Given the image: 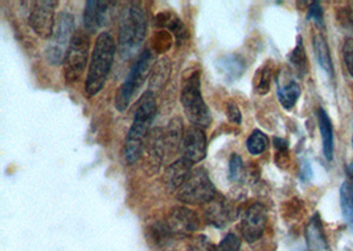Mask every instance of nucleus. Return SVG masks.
<instances>
[{
  "mask_svg": "<svg viewBox=\"0 0 353 251\" xmlns=\"http://www.w3.org/2000/svg\"><path fill=\"white\" fill-rule=\"evenodd\" d=\"M157 115V99L154 92L148 90L142 95L134 122L130 127L125 144V159L129 164H135L143 155L145 138Z\"/></svg>",
  "mask_w": 353,
  "mask_h": 251,
  "instance_id": "nucleus-1",
  "label": "nucleus"
},
{
  "mask_svg": "<svg viewBox=\"0 0 353 251\" xmlns=\"http://www.w3.org/2000/svg\"><path fill=\"white\" fill-rule=\"evenodd\" d=\"M115 40L110 32H102L96 40V46L92 53L90 65L86 77V94L94 97L98 94L109 77L115 57Z\"/></svg>",
  "mask_w": 353,
  "mask_h": 251,
  "instance_id": "nucleus-2",
  "label": "nucleus"
},
{
  "mask_svg": "<svg viewBox=\"0 0 353 251\" xmlns=\"http://www.w3.org/2000/svg\"><path fill=\"white\" fill-rule=\"evenodd\" d=\"M147 34V15L139 6H129L125 8L119 21L118 49L123 59L134 56L142 47Z\"/></svg>",
  "mask_w": 353,
  "mask_h": 251,
  "instance_id": "nucleus-3",
  "label": "nucleus"
},
{
  "mask_svg": "<svg viewBox=\"0 0 353 251\" xmlns=\"http://www.w3.org/2000/svg\"><path fill=\"white\" fill-rule=\"evenodd\" d=\"M181 105L192 126L207 128L212 123V114L201 94L200 70H194L183 82Z\"/></svg>",
  "mask_w": 353,
  "mask_h": 251,
  "instance_id": "nucleus-4",
  "label": "nucleus"
},
{
  "mask_svg": "<svg viewBox=\"0 0 353 251\" xmlns=\"http://www.w3.org/2000/svg\"><path fill=\"white\" fill-rule=\"evenodd\" d=\"M154 63L155 60L152 52L150 49H145L138 57L137 63L130 69L128 77L115 95V109L119 112H123L129 108L132 95L137 92V89H139L145 83L150 73L154 70Z\"/></svg>",
  "mask_w": 353,
  "mask_h": 251,
  "instance_id": "nucleus-5",
  "label": "nucleus"
},
{
  "mask_svg": "<svg viewBox=\"0 0 353 251\" xmlns=\"http://www.w3.org/2000/svg\"><path fill=\"white\" fill-rule=\"evenodd\" d=\"M214 197L216 188L204 168L193 170L185 183L177 189V199L183 204H209Z\"/></svg>",
  "mask_w": 353,
  "mask_h": 251,
  "instance_id": "nucleus-6",
  "label": "nucleus"
},
{
  "mask_svg": "<svg viewBox=\"0 0 353 251\" xmlns=\"http://www.w3.org/2000/svg\"><path fill=\"white\" fill-rule=\"evenodd\" d=\"M74 26L76 20L72 14L60 12L56 16L53 33L50 36L48 47L46 50V57L49 63L60 65L64 63L65 56L74 34Z\"/></svg>",
  "mask_w": 353,
  "mask_h": 251,
  "instance_id": "nucleus-7",
  "label": "nucleus"
},
{
  "mask_svg": "<svg viewBox=\"0 0 353 251\" xmlns=\"http://www.w3.org/2000/svg\"><path fill=\"white\" fill-rule=\"evenodd\" d=\"M90 39L85 30L74 32L64 60V76L66 82H77L83 74L89 60Z\"/></svg>",
  "mask_w": 353,
  "mask_h": 251,
  "instance_id": "nucleus-8",
  "label": "nucleus"
},
{
  "mask_svg": "<svg viewBox=\"0 0 353 251\" xmlns=\"http://www.w3.org/2000/svg\"><path fill=\"white\" fill-rule=\"evenodd\" d=\"M57 6V0L32 1V7L28 15V24L39 37L50 39L56 23L54 10Z\"/></svg>",
  "mask_w": 353,
  "mask_h": 251,
  "instance_id": "nucleus-9",
  "label": "nucleus"
},
{
  "mask_svg": "<svg viewBox=\"0 0 353 251\" xmlns=\"http://www.w3.org/2000/svg\"><path fill=\"white\" fill-rule=\"evenodd\" d=\"M165 223L174 238H187L199 229L200 221L191 209L185 206H175L170 212Z\"/></svg>",
  "mask_w": 353,
  "mask_h": 251,
  "instance_id": "nucleus-10",
  "label": "nucleus"
},
{
  "mask_svg": "<svg viewBox=\"0 0 353 251\" xmlns=\"http://www.w3.org/2000/svg\"><path fill=\"white\" fill-rule=\"evenodd\" d=\"M266 222H268V210L265 205L259 203L250 205L242 217L241 233L243 239L249 243L257 242L265 233Z\"/></svg>",
  "mask_w": 353,
  "mask_h": 251,
  "instance_id": "nucleus-11",
  "label": "nucleus"
},
{
  "mask_svg": "<svg viewBox=\"0 0 353 251\" xmlns=\"http://www.w3.org/2000/svg\"><path fill=\"white\" fill-rule=\"evenodd\" d=\"M181 147L184 157L193 164L204 160L207 157V135L204 130L196 126H191L185 130Z\"/></svg>",
  "mask_w": 353,
  "mask_h": 251,
  "instance_id": "nucleus-12",
  "label": "nucleus"
},
{
  "mask_svg": "<svg viewBox=\"0 0 353 251\" xmlns=\"http://www.w3.org/2000/svg\"><path fill=\"white\" fill-rule=\"evenodd\" d=\"M110 3L102 0H88L83 10V30L90 33H96L102 28L109 17Z\"/></svg>",
  "mask_w": 353,
  "mask_h": 251,
  "instance_id": "nucleus-13",
  "label": "nucleus"
},
{
  "mask_svg": "<svg viewBox=\"0 0 353 251\" xmlns=\"http://www.w3.org/2000/svg\"><path fill=\"white\" fill-rule=\"evenodd\" d=\"M205 217L212 226L221 229L230 221L236 220L237 208L224 197H214L205 209Z\"/></svg>",
  "mask_w": 353,
  "mask_h": 251,
  "instance_id": "nucleus-14",
  "label": "nucleus"
},
{
  "mask_svg": "<svg viewBox=\"0 0 353 251\" xmlns=\"http://www.w3.org/2000/svg\"><path fill=\"white\" fill-rule=\"evenodd\" d=\"M278 98L283 109L290 110L295 106L298 98L301 97V86L295 79L291 77L290 72H281L278 81Z\"/></svg>",
  "mask_w": 353,
  "mask_h": 251,
  "instance_id": "nucleus-15",
  "label": "nucleus"
},
{
  "mask_svg": "<svg viewBox=\"0 0 353 251\" xmlns=\"http://www.w3.org/2000/svg\"><path fill=\"white\" fill-rule=\"evenodd\" d=\"M305 239L308 251H331L318 213L314 214V217L310 220L305 230Z\"/></svg>",
  "mask_w": 353,
  "mask_h": 251,
  "instance_id": "nucleus-16",
  "label": "nucleus"
},
{
  "mask_svg": "<svg viewBox=\"0 0 353 251\" xmlns=\"http://www.w3.org/2000/svg\"><path fill=\"white\" fill-rule=\"evenodd\" d=\"M192 165L193 163L185 157H181L172 163L165 171V183L168 188L171 190L180 188L188 179L190 173L192 172Z\"/></svg>",
  "mask_w": 353,
  "mask_h": 251,
  "instance_id": "nucleus-17",
  "label": "nucleus"
},
{
  "mask_svg": "<svg viewBox=\"0 0 353 251\" xmlns=\"http://www.w3.org/2000/svg\"><path fill=\"white\" fill-rule=\"evenodd\" d=\"M145 157L148 161V167H155V171L161 168V160L165 150V135L163 131L157 128L151 132L150 139L145 143Z\"/></svg>",
  "mask_w": 353,
  "mask_h": 251,
  "instance_id": "nucleus-18",
  "label": "nucleus"
},
{
  "mask_svg": "<svg viewBox=\"0 0 353 251\" xmlns=\"http://www.w3.org/2000/svg\"><path fill=\"white\" fill-rule=\"evenodd\" d=\"M155 27L157 28H165V30L172 32L176 37L179 46L184 44L190 37L185 26L181 23V20L176 15H174L171 12H161L159 15H157V17H155Z\"/></svg>",
  "mask_w": 353,
  "mask_h": 251,
  "instance_id": "nucleus-19",
  "label": "nucleus"
},
{
  "mask_svg": "<svg viewBox=\"0 0 353 251\" xmlns=\"http://www.w3.org/2000/svg\"><path fill=\"white\" fill-rule=\"evenodd\" d=\"M216 68L230 82L240 79L245 72L243 60L237 54H225L220 57L216 61Z\"/></svg>",
  "mask_w": 353,
  "mask_h": 251,
  "instance_id": "nucleus-20",
  "label": "nucleus"
},
{
  "mask_svg": "<svg viewBox=\"0 0 353 251\" xmlns=\"http://www.w3.org/2000/svg\"><path fill=\"white\" fill-rule=\"evenodd\" d=\"M319 118V130H321V141H323V154L327 160L334 159V128L332 122L324 109L318 111Z\"/></svg>",
  "mask_w": 353,
  "mask_h": 251,
  "instance_id": "nucleus-21",
  "label": "nucleus"
},
{
  "mask_svg": "<svg viewBox=\"0 0 353 251\" xmlns=\"http://www.w3.org/2000/svg\"><path fill=\"white\" fill-rule=\"evenodd\" d=\"M314 49H315L318 63L323 68V70L331 79H334L335 77V70H334V63H332L331 53H330V47H328L325 39L321 34H316L314 37Z\"/></svg>",
  "mask_w": 353,
  "mask_h": 251,
  "instance_id": "nucleus-22",
  "label": "nucleus"
},
{
  "mask_svg": "<svg viewBox=\"0 0 353 251\" xmlns=\"http://www.w3.org/2000/svg\"><path fill=\"white\" fill-rule=\"evenodd\" d=\"M340 205L344 219L353 226V177L345 180L340 188Z\"/></svg>",
  "mask_w": 353,
  "mask_h": 251,
  "instance_id": "nucleus-23",
  "label": "nucleus"
},
{
  "mask_svg": "<svg viewBox=\"0 0 353 251\" xmlns=\"http://www.w3.org/2000/svg\"><path fill=\"white\" fill-rule=\"evenodd\" d=\"M290 63L294 66L295 72L298 73L299 77H303L307 73L308 69V63H307V54H305V47H303V41L302 37H298V44L295 49L291 52L290 54Z\"/></svg>",
  "mask_w": 353,
  "mask_h": 251,
  "instance_id": "nucleus-24",
  "label": "nucleus"
},
{
  "mask_svg": "<svg viewBox=\"0 0 353 251\" xmlns=\"http://www.w3.org/2000/svg\"><path fill=\"white\" fill-rule=\"evenodd\" d=\"M268 144H269L268 137L259 130H254L246 141L248 151L252 155H261L262 152H265L268 148Z\"/></svg>",
  "mask_w": 353,
  "mask_h": 251,
  "instance_id": "nucleus-25",
  "label": "nucleus"
},
{
  "mask_svg": "<svg viewBox=\"0 0 353 251\" xmlns=\"http://www.w3.org/2000/svg\"><path fill=\"white\" fill-rule=\"evenodd\" d=\"M151 239L158 245V246H164L167 245L174 237L171 236L170 229L165 222H155L150 226L148 229Z\"/></svg>",
  "mask_w": 353,
  "mask_h": 251,
  "instance_id": "nucleus-26",
  "label": "nucleus"
},
{
  "mask_svg": "<svg viewBox=\"0 0 353 251\" xmlns=\"http://www.w3.org/2000/svg\"><path fill=\"white\" fill-rule=\"evenodd\" d=\"M272 83V69L270 66L265 65L258 69L257 74L254 77V89L258 94H268L270 90Z\"/></svg>",
  "mask_w": 353,
  "mask_h": 251,
  "instance_id": "nucleus-27",
  "label": "nucleus"
},
{
  "mask_svg": "<svg viewBox=\"0 0 353 251\" xmlns=\"http://www.w3.org/2000/svg\"><path fill=\"white\" fill-rule=\"evenodd\" d=\"M183 138H184V132H183L181 121L179 118H175L168 126V131L165 135V145L170 144V147L177 148L179 145L183 144Z\"/></svg>",
  "mask_w": 353,
  "mask_h": 251,
  "instance_id": "nucleus-28",
  "label": "nucleus"
},
{
  "mask_svg": "<svg viewBox=\"0 0 353 251\" xmlns=\"http://www.w3.org/2000/svg\"><path fill=\"white\" fill-rule=\"evenodd\" d=\"M245 179V167L241 157L233 154L229 160V180L234 184H240Z\"/></svg>",
  "mask_w": 353,
  "mask_h": 251,
  "instance_id": "nucleus-29",
  "label": "nucleus"
},
{
  "mask_svg": "<svg viewBox=\"0 0 353 251\" xmlns=\"http://www.w3.org/2000/svg\"><path fill=\"white\" fill-rule=\"evenodd\" d=\"M170 74H171V63L163 60L158 65V68H154V70H152L151 86H155V88L161 89V86L165 83V81H167Z\"/></svg>",
  "mask_w": 353,
  "mask_h": 251,
  "instance_id": "nucleus-30",
  "label": "nucleus"
},
{
  "mask_svg": "<svg viewBox=\"0 0 353 251\" xmlns=\"http://www.w3.org/2000/svg\"><path fill=\"white\" fill-rule=\"evenodd\" d=\"M240 249H241V239L236 234L230 233L221 241V243L219 245L216 251H240Z\"/></svg>",
  "mask_w": 353,
  "mask_h": 251,
  "instance_id": "nucleus-31",
  "label": "nucleus"
},
{
  "mask_svg": "<svg viewBox=\"0 0 353 251\" xmlns=\"http://www.w3.org/2000/svg\"><path fill=\"white\" fill-rule=\"evenodd\" d=\"M187 251H216L207 236H199L193 238Z\"/></svg>",
  "mask_w": 353,
  "mask_h": 251,
  "instance_id": "nucleus-32",
  "label": "nucleus"
},
{
  "mask_svg": "<svg viewBox=\"0 0 353 251\" xmlns=\"http://www.w3.org/2000/svg\"><path fill=\"white\" fill-rule=\"evenodd\" d=\"M343 56H344V63L347 65V69L353 77V39H347L344 41Z\"/></svg>",
  "mask_w": 353,
  "mask_h": 251,
  "instance_id": "nucleus-33",
  "label": "nucleus"
},
{
  "mask_svg": "<svg viewBox=\"0 0 353 251\" xmlns=\"http://www.w3.org/2000/svg\"><path fill=\"white\" fill-rule=\"evenodd\" d=\"M226 115H228V119H229L232 123L241 125V110H240V108H239L233 101H229V102H228V106H226Z\"/></svg>",
  "mask_w": 353,
  "mask_h": 251,
  "instance_id": "nucleus-34",
  "label": "nucleus"
},
{
  "mask_svg": "<svg viewBox=\"0 0 353 251\" xmlns=\"http://www.w3.org/2000/svg\"><path fill=\"white\" fill-rule=\"evenodd\" d=\"M307 19L315 21L316 24H323V8H321V4L319 1H312L310 4Z\"/></svg>",
  "mask_w": 353,
  "mask_h": 251,
  "instance_id": "nucleus-35",
  "label": "nucleus"
},
{
  "mask_svg": "<svg viewBox=\"0 0 353 251\" xmlns=\"http://www.w3.org/2000/svg\"><path fill=\"white\" fill-rule=\"evenodd\" d=\"M274 147L276 151H288L289 150L288 141L282 138H274Z\"/></svg>",
  "mask_w": 353,
  "mask_h": 251,
  "instance_id": "nucleus-36",
  "label": "nucleus"
},
{
  "mask_svg": "<svg viewBox=\"0 0 353 251\" xmlns=\"http://www.w3.org/2000/svg\"><path fill=\"white\" fill-rule=\"evenodd\" d=\"M350 19H351V21L353 23V4L350 7Z\"/></svg>",
  "mask_w": 353,
  "mask_h": 251,
  "instance_id": "nucleus-37",
  "label": "nucleus"
},
{
  "mask_svg": "<svg viewBox=\"0 0 353 251\" xmlns=\"http://www.w3.org/2000/svg\"><path fill=\"white\" fill-rule=\"evenodd\" d=\"M352 144H353V141H352Z\"/></svg>",
  "mask_w": 353,
  "mask_h": 251,
  "instance_id": "nucleus-38",
  "label": "nucleus"
}]
</instances>
